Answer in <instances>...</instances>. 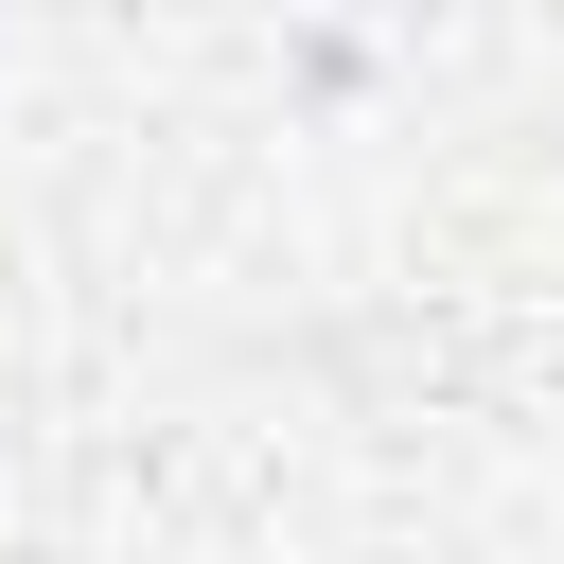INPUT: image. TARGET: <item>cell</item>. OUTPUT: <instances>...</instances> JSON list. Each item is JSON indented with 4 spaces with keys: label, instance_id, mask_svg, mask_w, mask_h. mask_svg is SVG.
Returning a JSON list of instances; mask_svg holds the SVG:
<instances>
[]
</instances>
